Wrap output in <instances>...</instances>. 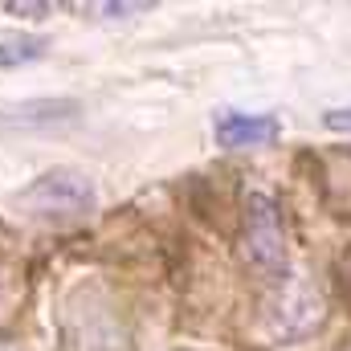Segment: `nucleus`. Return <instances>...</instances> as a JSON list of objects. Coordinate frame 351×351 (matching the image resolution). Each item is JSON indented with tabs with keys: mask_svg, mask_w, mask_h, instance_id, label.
<instances>
[{
	"mask_svg": "<svg viewBox=\"0 0 351 351\" xmlns=\"http://www.w3.org/2000/svg\"><path fill=\"white\" fill-rule=\"evenodd\" d=\"M245 254L269 278L286 269V233L269 196H250L245 204Z\"/></svg>",
	"mask_w": 351,
	"mask_h": 351,
	"instance_id": "nucleus-2",
	"label": "nucleus"
},
{
	"mask_svg": "<svg viewBox=\"0 0 351 351\" xmlns=\"http://www.w3.org/2000/svg\"><path fill=\"white\" fill-rule=\"evenodd\" d=\"M49 41L45 37H21V33H8L0 37V66H25V62H37L45 58Z\"/></svg>",
	"mask_w": 351,
	"mask_h": 351,
	"instance_id": "nucleus-5",
	"label": "nucleus"
},
{
	"mask_svg": "<svg viewBox=\"0 0 351 351\" xmlns=\"http://www.w3.org/2000/svg\"><path fill=\"white\" fill-rule=\"evenodd\" d=\"M152 4H102L106 16H127V12H147Z\"/></svg>",
	"mask_w": 351,
	"mask_h": 351,
	"instance_id": "nucleus-6",
	"label": "nucleus"
},
{
	"mask_svg": "<svg viewBox=\"0 0 351 351\" xmlns=\"http://www.w3.org/2000/svg\"><path fill=\"white\" fill-rule=\"evenodd\" d=\"M327 127H335V131H351V110H327Z\"/></svg>",
	"mask_w": 351,
	"mask_h": 351,
	"instance_id": "nucleus-7",
	"label": "nucleus"
},
{
	"mask_svg": "<svg viewBox=\"0 0 351 351\" xmlns=\"http://www.w3.org/2000/svg\"><path fill=\"white\" fill-rule=\"evenodd\" d=\"M213 135L221 147H265L282 135V123L274 114H245V110H221L213 119Z\"/></svg>",
	"mask_w": 351,
	"mask_h": 351,
	"instance_id": "nucleus-3",
	"label": "nucleus"
},
{
	"mask_svg": "<svg viewBox=\"0 0 351 351\" xmlns=\"http://www.w3.org/2000/svg\"><path fill=\"white\" fill-rule=\"evenodd\" d=\"M70 343L74 351H123V331L106 306L86 302L70 315Z\"/></svg>",
	"mask_w": 351,
	"mask_h": 351,
	"instance_id": "nucleus-4",
	"label": "nucleus"
},
{
	"mask_svg": "<svg viewBox=\"0 0 351 351\" xmlns=\"http://www.w3.org/2000/svg\"><path fill=\"white\" fill-rule=\"evenodd\" d=\"M16 204L29 208L33 217H58V221H70V217H86L98 204V188L86 172L78 168H53V172H41L29 188L16 192Z\"/></svg>",
	"mask_w": 351,
	"mask_h": 351,
	"instance_id": "nucleus-1",
	"label": "nucleus"
}]
</instances>
